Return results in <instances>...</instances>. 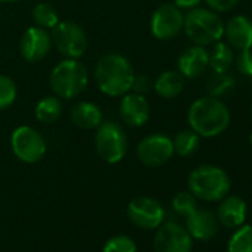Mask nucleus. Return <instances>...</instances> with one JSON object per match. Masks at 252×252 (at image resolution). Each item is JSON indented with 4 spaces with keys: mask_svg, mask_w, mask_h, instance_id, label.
<instances>
[{
    "mask_svg": "<svg viewBox=\"0 0 252 252\" xmlns=\"http://www.w3.org/2000/svg\"><path fill=\"white\" fill-rule=\"evenodd\" d=\"M11 147L14 155L26 163H36L46 153L45 138L32 126H20L14 131L11 135Z\"/></svg>",
    "mask_w": 252,
    "mask_h": 252,
    "instance_id": "obj_8",
    "label": "nucleus"
},
{
    "mask_svg": "<svg viewBox=\"0 0 252 252\" xmlns=\"http://www.w3.org/2000/svg\"><path fill=\"white\" fill-rule=\"evenodd\" d=\"M225 43L236 51H245L252 48V21L245 15L231 17L224 24Z\"/></svg>",
    "mask_w": 252,
    "mask_h": 252,
    "instance_id": "obj_15",
    "label": "nucleus"
},
{
    "mask_svg": "<svg viewBox=\"0 0 252 252\" xmlns=\"http://www.w3.org/2000/svg\"><path fill=\"white\" fill-rule=\"evenodd\" d=\"M51 46L52 39L48 30L36 26L26 30V33L23 34L20 52L27 63H39L49 54Z\"/></svg>",
    "mask_w": 252,
    "mask_h": 252,
    "instance_id": "obj_13",
    "label": "nucleus"
},
{
    "mask_svg": "<svg viewBox=\"0 0 252 252\" xmlns=\"http://www.w3.org/2000/svg\"><path fill=\"white\" fill-rule=\"evenodd\" d=\"M187 231L199 240H209L218 231V218L209 209H194L187 215Z\"/></svg>",
    "mask_w": 252,
    "mask_h": 252,
    "instance_id": "obj_17",
    "label": "nucleus"
},
{
    "mask_svg": "<svg viewBox=\"0 0 252 252\" xmlns=\"http://www.w3.org/2000/svg\"><path fill=\"white\" fill-rule=\"evenodd\" d=\"M248 206L246 202L239 196L222 197L218 206V222L227 228H236L246 220Z\"/></svg>",
    "mask_w": 252,
    "mask_h": 252,
    "instance_id": "obj_18",
    "label": "nucleus"
},
{
    "mask_svg": "<svg viewBox=\"0 0 252 252\" xmlns=\"http://www.w3.org/2000/svg\"><path fill=\"white\" fill-rule=\"evenodd\" d=\"M135 73L129 60L120 54L104 55L95 67V80L102 94L120 96L132 89Z\"/></svg>",
    "mask_w": 252,
    "mask_h": 252,
    "instance_id": "obj_2",
    "label": "nucleus"
},
{
    "mask_svg": "<svg viewBox=\"0 0 252 252\" xmlns=\"http://www.w3.org/2000/svg\"><path fill=\"white\" fill-rule=\"evenodd\" d=\"M156 94L165 99L177 98L184 91V77L180 71L168 70L158 76L156 82L153 83Z\"/></svg>",
    "mask_w": 252,
    "mask_h": 252,
    "instance_id": "obj_20",
    "label": "nucleus"
},
{
    "mask_svg": "<svg viewBox=\"0 0 252 252\" xmlns=\"http://www.w3.org/2000/svg\"><path fill=\"white\" fill-rule=\"evenodd\" d=\"M17 92L15 82L8 76L0 74V110H5L14 104L17 99Z\"/></svg>",
    "mask_w": 252,
    "mask_h": 252,
    "instance_id": "obj_27",
    "label": "nucleus"
},
{
    "mask_svg": "<svg viewBox=\"0 0 252 252\" xmlns=\"http://www.w3.org/2000/svg\"><path fill=\"white\" fill-rule=\"evenodd\" d=\"M230 110L217 96H202L193 101L187 111L190 129L199 137L214 138L221 135L230 125Z\"/></svg>",
    "mask_w": 252,
    "mask_h": 252,
    "instance_id": "obj_1",
    "label": "nucleus"
},
{
    "mask_svg": "<svg viewBox=\"0 0 252 252\" xmlns=\"http://www.w3.org/2000/svg\"><path fill=\"white\" fill-rule=\"evenodd\" d=\"M191 236L177 222L163 224L155 237V252H191Z\"/></svg>",
    "mask_w": 252,
    "mask_h": 252,
    "instance_id": "obj_12",
    "label": "nucleus"
},
{
    "mask_svg": "<svg viewBox=\"0 0 252 252\" xmlns=\"http://www.w3.org/2000/svg\"><path fill=\"white\" fill-rule=\"evenodd\" d=\"M102 252H137V245L129 236L119 234L105 242Z\"/></svg>",
    "mask_w": 252,
    "mask_h": 252,
    "instance_id": "obj_28",
    "label": "nucleus"
},
{
    "mask_svg": "<svg viewBox=\"0 0 252 252\" xmlns=\"http://www.w3.org/2000/svg\"><path fill=\"white\" fill-rule=\"evenodd\" d=\"M234 64L240 74L252 77V49L239 51V55L234 58Z\"/></svg>",
    "mask_w": 252,
    "mask_h": 252,
    "instance_id": "obj_30",
    "label": "nucleus"
},
{
    "mask_svg": "<svg viewBox=\"0 0 252 252\" xmlns=\"http://www.w3.org/2000/svg\"><path fill=\"white\" fill-rule=\"evenodd\" d=\"M71 120L82 129H95L102 122V111L96 104L82 101L71 108Z\"/></svg>",
    "mask_w": 252,
    "mask_h": 252,
    "instance_id": "obj_19",
    "label": "nucleus"
},
{
    "mask_svg": "<svg viewBox=\"0 0 252 252\" xmlns=\"http://www.w3.org/2000/svg\"><path fill=\"white\" fill-rule=\"evenodd\" d=\"M128 217L137 227L153 230L163 222L165 209L158 200L147 196H140L129 202Z\"/></svg>",
    "mask_w": 252,
    "mask_h": 252,
    "instance_id": "obj_11",
    "label": "nucleus"
},
{
    "mask_svg": "<svg viewBox=\"0 0 252 252\" xmlns=\"http://www.w3.org/2000/svg\"><path fill=\"white\" fill-rule=\"evenodd\" d=\"M234 77L230 76L228 73H214L209 79H208V85L206 89L209 92L211 96H222L224 94H227L228 91H231L234 88Z\"/></svg>",
    "mask_w": 252,
    "mask_h": 252,
    "instance_id": "obj_25",
    "label": "nucleus"
},
{
    "mask_svg": "<svg viewBox=\"0 0 252 252\" xmlns=\"http://www.w3.org/2000/svg\"><path fill=\"white\" fill-rule=\"evenodd\" d=\"M251 116H252V105H251Z\"/></svg>",
    "mask_w": 252,
    "mask_h": 252,
    "instance_id": "obj_36",
    "label": "nucleus"
},
{
    "mask_svg": "<svg viewBox=\"0 0 252 252\" xmlns=\"http://www.w3.org/2000/svg\"><path fill=\"white\" fill-rule=\"evenodd\" d=\"M98 156L107 163L120 162L128 152V138L122 126L116 122H101L95 135Z\"/></svg>",
    "mask_w": 252,
    "mask_h": 252,
    "instance_id": "obj_6",
    "label": "nucleus"
},
{
    "mask_svg": "<svg viewBox=\"0 0 252 252\" xmlns=\"http://www.w3.org/2000/svg\"><path fill=\"white\" fill-rule=\"evenodd\" d=\"M184 27V14L174 3H165L159 6L150 20L152 34L159 40L175 39Z\"/></svg>",
    "mask_w": 252,
    "mask_h": 252,
    "instance_id": "obj_9",
    "label": "nucleus"
},
{
    "mask_svg": "<svg viewBox=\"0 0 252 252\" xmlns=\"http://www.w3.org/2000/svg\"><path fill=\"white\" fill-rule=\"evenodd\" d=\"M49 82L57 96L70 99L82 94L88 86V70L80 61L67 58L54 67Z\"/></svg>",
    "mask_w": 252,
    "mask_h": 252,
    "instance_id": "obj_5",
    "label": "nucleus"
},
{
    "mask_svg": "<svg viewBox=\"0 0 252 252\" xmlns=\"http://www.w3.org/2000/svg\"><path fill=\"white\" fill-rule=\"evenodd\" d=\"M190 193L205 202H217L227 196L230 178L224 169L214 165H202L189 177Z\"/></svg>",
    "mask_w": 252,
    "mask_h": 252,
    "instance_id": "obj_4",
    "label": "nucleus"
},
{
    "mask_svg": "<svg viewBox=\"0 0 252 252\" xmlns=\"http://www.w3.org/2000/svg\"><path fill=\"white\" fill-rule=\"evenodd\" d=\"M52 43L67 58H80L88 48L85 30L73 21H61L52 29Z\"/></svg>",
    "mask_w": 252,
    "mask_h": 252,
    "instance_id": "obj_7",
    "label": "nucleus"
},
{
    "mask_svg": "<svg viewBox=\"0 0 252 252\" xmlns=\"http://www.w3.org/2000/svg\"><path fill=\"white\" fill-rule=\"evenodd\" d=\"M202 3V0H174V5L177 8H180L181 11L183 9H194L197 8L199 5Z\"/></svg>",
    "mask_w": 252,
    "mask_h": 252,
    "instance_id": "obj_33",
    "label": "nucleus"
},
{
    "mask_svg": "<svg viewBox=\"0 0 252 252\" xmlns=\"http://www.w3.org/2000/svg\"><path fill=\"white\" fill-rule=\"evenodd\" d=\"M183 30L190 42L206 48L220 42L224 36V21L220 14L197 6L184 15Z\"/></svg>",
    "mask_w": 252,
    "mask_h": 252,
    "instance_id": "obj_3",
    "label": "nucleus"
},
{
    "mask_svg": "<svg viewBox=\"0 0 252 252\" xmlns=\"http://www.w3.org/2000/svg\"><path fill=\"white\" fill-rule=\"evenodd\" d=\"M137 156L140 162L149 168L162 166L174 156L172 140L165 134L147 135L138 143Z\"/></svg>",
    "mask_w": 252,
    "mask_h": 252,
    "instance_id": "obj_10",
    "label": "nucleus"
},
{
    "mask_svg": "<svg viewBox=\"0 0 252 252\" xmlns=\"http://www.w3.org/2000/svg\"><path fill=\"white\" fill-rule=\"evenodd\" d=\"M172 206H174L175 212L187 217L197 208V203H196V197L190 191H180L178 194H175V197L172 200Z\"/></svg>",
    "mask_w": 252,
    "mask_h": 252,
    "instance_id": "obj_29",
    "label": "nucleus"
},
{
    "mask_svg": "<svg viewBox=\"0 0 252 252\" xmlns=\"http://www.w3.org/2000/svg\"><path fill=\"white\" fill-rule=\"evenodd\" d=\"M172 146L174 153L181 158H189L197 152L200 146V137L193 129H183L172 140Z\"/></svg>",
    "mask_w": 252,
    "mask_h": 252,
    "instance_id": "obj_23",
    "label": "nucleus"
},
{
    "mask_svg": "<svg viewBox=\"0 0 252 252\" xmlns=\"http://www.w3.org/2000/svg\"><path fill=\"white\" fill-rule=\"evenodd\" d=\"M209 67V52L205 46H190L178 58V71L186 79H197Z\"/></svg>",
    "mask_w": 252,
    "mask_h": 252,
    "instance_id": "obj_16",
    "label": "nucleus"
},
{
    "mask_svg": "<svg viewBox=\"0 0 252 252\" xmlns=\"http://www.w3.org/2000/svg\"><path fill=\"white\" fill-rule=\"evenodd\" d=\"M249 144H251V147H252V134L249 135Z\"/></svg>",
    "mask_w": 252,
    "mask_h": 252,
    "instance_id": "obj_35",
    "label": "nucleus"
},
{
    "mask_svg": "<svg viewBox=\"0 0 252 252\" xmlns=\"http://www.w3.org/2000/svg\"><path fill=\"white\" fill-rule=\"evenodd\" d=\"M61 113H63V104H61V98L57 95L43 96L37 102L34 110L37 120L43 123H54L55 120H58Z\"/></svg>",
    "mask_w": 252,
    "mask_h": 252,
    "instance_id": "obj_22",
    "label": "nucleus"
},
{
    "mask_svg": "<svg viewBox=\"0 0 252 252\" xmlns=\"http://www.w3.org/2000/svg\"><path fill=\"white\" fill-rule=\"evenodd\" d=\"M209 52V67L214 73H228L234 64V52L233 49L224 43L217 42Z\"/></svg>",
    "mask_w": 252,
    "mask_h": 252,
    "instance_id": "obj_21",
    "label": "nucleus"
},
{
    "mask_svg": "<svg viewBox=\"0 0 252 252\" xmlns=\"http://www.w3.org/2000/svg\"><path fill=\"white\" fill-rule=\"evenodd\" d=\"M228 252H252V225L240 227L228 242Z\"/></svg>",
    "mask_w": 252,
    "mask_h": 252,
    "instance_id": "obj_26",
    "label": "nucleus"
},
{
    "mask_svg": "<svg viewBox=\"0 0 252 252\" xmlns=\"http://www.w3.org/2000/svg\"><path fill=\"white\" fill-rule=\"evenodd\" d=\"M119 111H120L122 120L126 125L138 128V126L146 125L150 117V104L144 95L128 92L123 95L120 101Z\"/></svg>",
    "mask_w": 252,
    "mask_h": 252,
    "instance_id": "obj_14",
    "label": "nucleus"
},
{
    "mask_svg": "<svg viewBox=\"0 0 252 252\" xmlns=\"http://www.w3.org/2000/svg\"><path fill=\"white\" fill-rule=\"evenodd\" d=\"M203 2L206 3L208 9L217 14H225V12L233 11L237 6L239 0H203Z\"/></svg>",
    "mask_w": 252,
    "mask_h": 252,
    "instance_id": "obj_31",
    "label": "nucleus"
},
{
    "mask_svg": "<svg viewBox=\"0 0 252 252\" xmlns=\"http://www.w3.org/2000/svg\"><path fill=\"white\" fill-rule=\"evenodd\" d=\"M0 2H18V0H0Z\"/></svg>",
    "mask_w": 252,
    "mask_h": 252,
    "instance_id": "obj_34",
    "label": "nucleus"
},
{
    "mask_svg": "<svg viewBox=\"0 0 252 252\" xmlns=\"http://www.w3.org/2000/svg\"><path fill=\"white\" fill-rule=\"evenodd\" d=\"M32 17H33V21H34V24L37 27H42V29H46V30L48 29H54L60 23L58 12L49 3H39V5H36L33 8Z\"/></svg>",
    "mask_w": 252,
    "mask_h": 252,
    "instance_id": "obj_24",
    "label": "nucleus"
},
{
    "mask_svg": "<svg viewBox=\"0 0 252 252\" xmlns=\"http://www.w3.org/2000/svg\"><path fill=\"white\" fill-rule=\"evenodd\" d=\"M153 80L152 77L146 76V74H140V76H135L134 77V82H132V89L135 94H140V95H146L147 92H150L153 89Z\"/></svg>",
    "mask_w": 252,
    "mask_h": 252,
    "instance_id": "obj_32",
    "label": "nucleus"
}]
</instances>
